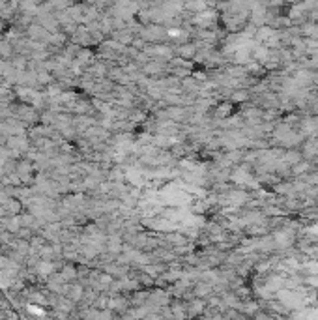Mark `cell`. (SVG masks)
Masks as SVG:
<instances>
[{
  "mask_svg": "<svg viewBox=\"0 0 318 320\" xmlns=\"http://www.w3.org/2000/svg\"><path fill=\"white\" fill-rule=\"evenodd\" d=\"M176 55H178V58L187 60V62H189V58H195L196 56L195 43H182V45H178L176 47Z\"/></svg>",
  "mask_w": 318,
  "mask_h": 320,
  "instance_id": "obj_1",
  "label": "cell"
},
{
  "mask_svg": "<svg viewBox=\"0 0 318 320\" xmlns=\"http://www.w3.org/2000/svg\"><path fill=\"white\" fill-rule=\"evenodd\" d=\"M129 300H125V298L122 296H116L112 298V300H109V303H107V307L109 309H114V311H118V313H125L127 309H129Z\"/></svg>",
  "mask_w": 318,
  "mask_h": 320,
  "instance_id": "obj_2",
  "label": "cell"
},
{
  "mask_svg": "<svg viewBox=\"0 0 318 320\" xmlns=\"http://www.w3.org/2000/svg\"><path fill=\"white\" fill-rule=\"evenodd\" d=\"M249 90H244V88H238V90H234L230 92V99H232L234 103H242V101H249Z\"/></svg>",
  "mask_w": 318,
  "mask_h": 320,
  "instance_id": "obj_3",
  "label": "cell"
},
{
  "mask_svg": "<svg viewBox=\"0 0 318 320\" xmlns=\"http://www.w3.org/2000/svg\"><path fill=\"white\" fill-rule=\"evenodd\" d=\"M311 165H313V163H311V161H307V159L300 161L298 165H294V167H292V176H303L307 170L311 169Z\"/></svg>",
  "mask_w": 318,
  "mask_h": 320,
  "instance_id": "obj_4",
  "label": "cell"
},
{
  "mask_svg": "<svg viewBox=\"0 0 318 320\" xmlns=\"http://www.w3.org/2000/svg\"><path fill=\"white\" fill-rule=\"evenodd\" d=\"M68 296H70V300H73V301H79V300H83V296H85V288L83 286H70V292H68Z\"/></svg>",
  "mask_w": 318,
  "mask_h": 320,
  "instance_id": "obj_5",
  "label": "cell"
},
{
  "mask_svg": "<svg viewBox=\"0 0 318 320\" xmlns=\"http://www.w3.org/2000/svg\"><path fill=\"white\" fill-rule=\"evenodd\" d=\"M253 320H277L273 315H269L268 311H258L257 315L253 317Z\"/></svg>",
  "mask_w": 318,
  "mask_h": 320,
  "instance_id": "obj_6",
  "label": "cell"
},
{
  "mask_svg": "<svg viewBox=\"0 0 318 320\" xmlns=\"http://www.w3.org/2000/svg\"><path fill=\"white\" fill-rule=\"evenodd\" d=\"M112 320H124V317H114Z\"/></svg>",
  "mask_w": 318,
  "mask_h": 320,
  "instance_id": "obj_7",
  "label": "cell"
}]
</instances>
